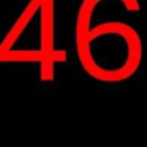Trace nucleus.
<instances>
[{"label": "nucleus", "instance_id": "1", "mask_svg": "<svg viewBox=\"0 0 147 147\" xmlns=\"http://www.w3.org/2000/svg\"><path fill=\"white\" fill-rule=\"evenodd\" d=\"M74 48L82 70L103 84L131 79L142 62L139 0H82Z\"/></svg>", "mask_w": 147, "mask_h": 147}, {"label": "nucleus", "instance_id": "2", "mask_svg": "<svg viewBox=\"0 0 147 147\" xmlns=\"http://www.w3.org/2000/svg\"><path fill=\"white\" fill-rule=\"evenodd\" d=\"M67 59L55 40V0H29L0 41V63L38 67L40 79L52 82Z\"/></svg>", "mask_w": 147, "mask_h": 147}]
</instances>
